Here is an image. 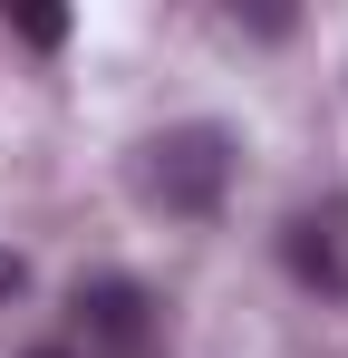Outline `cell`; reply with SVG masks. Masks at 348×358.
Segmentation results:
<instances>
[{
  "label": "cell",
  "instance_id": "6da1fadb",
  "mask_svg": "<svg viewBox=\"0 0 348 358\" xmlns=\"http://www.w3.org/2000/svg\"><path fill=\"white\" fill-rule=\"evenodd\" d=\"M232 165H242L232 126L194 117V126L145 136V145L126 155V184H136V203H145V213H165V223H213V213H223V194H232Z\"/></svg>",
  "mask_w": 348,
  "mask_h": 358
},
{
  "label": "cell",
  "instance_id": "7a4b0ae2",
  "mask_svg": "<svg viewBox=\"0 0 348 358\" xmlns=\"http://www.w3.org/2000/svg\"><path fill=\"white\" fill-rule=\"evenodd\" d=\"M281 271L319 300H348V194H319V203H290L281 223Z\"/></svg>",
  "mask_w": 348,
  "mask_h": 358
},
{
  "label": "cell",
  "instance_id": "3957f363",
  "mask_svg": "<svg viewBox=\"0 0 348 358\" xmlns=\"http://www.w3.org/2000/svg\"><path fill=\"white\" fill-rule=\"evenodd\" d=\"M155 339V291L126 281V271H97L68 291V349H145Z\"/></svg>",
  "mask_w": 348,
  "mask_h": 358
},
{
  "label": "cell",
  "instance_id": "277c9868",
  "mask_svg": "<svg viewBox=\"0 0 348 358\" xmlns=\"http://www.w3.org/2000/svg\"><path fill=\"white\" fill-rule=\"evenodd\" d=\"M0 29H10L20 49H58V39H68V10H0Z\"/></svg>",
  "mask_w": 348,
  "mask_h": 358
},
{
  "label": "cell",
  "instance_id": "5b68a950",
  "mask_svg": "<svg viewBox=\"0 0 348 358\" xmlns=\"http://www.w3.org/2000/svg\"><path fill=\"white\" fill-rule=\"evenodd\" d=\"M20 291H29V271H20V252H0V310H10Z\"/></svg>",
  "mask_w": 348,
  "mask_h": 358
},
{
  "label": "cell",
  "instance_id": "8992f818",
  "mask_svg": "<svg viewBox=\"0 0 348 358\" xmlns=\"http://www.w3.org/2000/svg\"><path fill=\"white\" fill-rule=\"evenodd\" d=\"M78 358H165V339H145V349H78Z\"/></svg>",
  "mask_w": 348,
  "mask_h": 358
},
{
  "label": "cell",
  "instance_id": "52a82bcc",
  "mask_svg": "<svg viewBox=\"0 0 348 358\" xmlns=\"http://www.w3.org/2000/svg\"><path fill=\"white\" fill-rule=\"evenodd\" d=\"M29 358H78V349H68V339H58V349H29Z\"/></svg>",
  "mask_w": 348,
  "mask_h": 358
}]
</instances>
